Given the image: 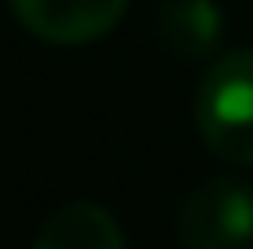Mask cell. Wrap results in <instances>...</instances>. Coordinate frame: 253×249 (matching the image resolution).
<instances>
[{"label": "cell", "mask_w": 253, "mask_h": 249, "mask_svg": "<svg viewBox=\"0 0 253 249\" xmlns=\"http://www.w3.org/2000/svg\"><path fill=\"white\" fill-rule=\"evenodd\" d=\"M196 129L213 156L253 169V49L222 53L200 76Z\"/></svg>", "instance_id": "obj_1"}, {"label": "cell", "mask_w": 253, "mask_h": 249, "mask_svg": "<svg viewBox=\"0 0 253 249\" xmlns=\"http://www.w3.org/2000/svg\"><path fill=\"white\" fill-rule=\"evenodd\" d=\"M182 249H253V187L245 178L213 174L178 205Z\"/></svg>", "instance_id": "obj_2"}, {"label": "cell", "mask_w": 253, "mask_h": 249, "mask_svg": "<svg viewBox=\"0 0 253 249\" xmlns=\"http://www.w3.org/2000/svg\"><path fill=\"white\" fill-rule=\"evenodd\" d=\"M9 9L44 45H89L120 27L129 0H9Z\"/></svg>", "instance_id": "obj_3"}, {"label": "cell", "mask_w": 253, "mask_h": 249, "mask_svg": "<svg viewBox=\"0 0 253 249\" xmlns=\"http://www.w3.org/2000/svg\"><path fill=\"white\" fill-rule=\"evenodd\" d=\"M31 249H125V232L107 205L67 200L40 223Z\"/></svg>", "instance_id": "obj_4"}, {"label": "cell", "mask_w": 253, "mask_h": 249, "mask_svg": "<svg viewBox=\"0 0 253 249\" xmlns=\"http://www.w3.org/2000/svg\"><path fill=\"white\" fill-rule=\"evenodd\" d=\"M156 40L173 58H205L222 40V9L213 0H160L156 4Z\"/></svg>", "instance_id": "obj_5"}]
</instances>
